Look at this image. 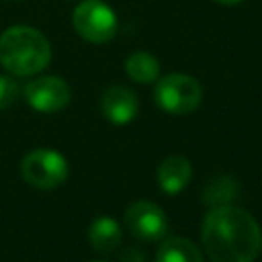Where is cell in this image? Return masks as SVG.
Returning a JSON list of instances; mask_svg holds the SVG:
<instances>
[{"mask_svg":"<svg viewBox=\"0 0 262 262\" xmlns=\"http://www.w3.org/2000/svg\"><path fill=\"white\" fill-rule=\"evenodd\" d=\"M156 262H203V254L186 237H168L158 248Z\"/></svg>","mask_w":262,"mask_h":262,"instance_id":"obj_11","label":"cell"},{"mask_svg":"<svg viewBox=\"0 0 262 262\" xmlns=\"http://www.w3.org/2000/svg\"><path fill=\"white\" fill-rule=\"evenodd\" d=\"M239 190V184L233 176H219V178H213L207 188L203 190V203H209L213 207L217 205H227L229 201L235 199Z\"/></svg>","mask_w":262,"mask_h":262,"instance_id":"obj_13","label":"cell"},{"mask_svg":"<svg viewBox=\"0 0 262 262\" xmlns=\"http://www.w3.org/2000/svg\"><path fill=\"white\" fill-rule=\"evenodd\" d=\"M201 242L211 262H254L262 250V231L248 211L217 205L203 219Z\"/></svg>","mask_w":262,"mask_h":262,"instance_id":"obj_1","label":"cell"},{"mask_svg":"<svg viewBox=\"0 0 262 262\" xmlns=\"http://www.w3.org/2000/svg\"><path fill=\"white\" fill-rule=\"evenodd\" d=\"M215 2L225 4V6H235V4H239V2H244V0H215Z\"/></svg>","mask_w":262,"mask_h":262,"instance_id":"obj_16","label":"cell"},{"mask_svg":"<svg viewBox=\"0 0 262 262\" xmlns=\"http://www.w3.org/2000/svg\"><path fill=\"white\" fill-rule=\"evenodd\" d=\"M94 262H104V260H94Z\"/></svg>","mask_w":262,"mask_h":262,"instance_id":"obj_17","label":"cell"},{"mask_svg":"<svg viewBox=\"0 0 262 262\" xmlns=\"http://www.w3.org/2000/svg\"><path fill=\"white\" fill-rule=\"evenodd\" d=\"M125 72L133 82L149 84L160 76V61L147 51H135L125 61Z\"/></svg>","mask_w":262,"mask_h":262,"instance_id":"obj_12","label":"cell"},{"mask_svg":"<svg viewBox=\"0 0 262 262\" xmlns=\"http://www.w3.org/2000/svg\"><path fill=\"white\" fill-rule=\"evenodd\" d=\"M51 61L47 37L33 27L14 25L0 35V63L12 76H35Z\"/></svg>","mask_w":262,"mask_h":262,"instance_id":"obj_2","label":"cell"},{"mask_svg":"<svg viewBox=\"0 0 262 262\" xmlns=\"http://www.w3.org/2000/svg\"><path fill=\"white\" fill-rule=\"evenodd\" d=\"M123 233H121V225L113 219V217H98L92 221L90 229H88V242L96 252L108 254L113 250H117L121 246Z\"/></svg>","mask_w":262,"mask_h":262,"instance_id":"obj_10","label":"cell"},{"mask_svg":"<svg viewBox=\"0 0 262 262\" xmlns=\"http://www.w3.org/2000/svg\"><path fill=\"white\" fill-rule=\"evenodd\" d=\"M154 98L170 115H188L201 104L203 88L188 74H168L158 80Z\"/></svg>","mask_w":262,"mask_h":262,"instance_id":"obj_3","label":"cell"},{"mask_svg":"<svg viewBox=\"0 0 262 262\" xmlns=\"http://www.w3.org/2000/svg\"><path fill=\"white\" fill-rule=\"evenodd\" d=\"M25 98L27 102L39 111V113H55L68 106L72 98V90L68 82L59 76H41L31 80L25 88Z\"/></svg>","mask_w":262,"mask_h":262,"instance_id":"obj_7","label":"cell"},{"mask_svg":"<svg viewBox=\"0 0 262 262\" xmlns=\"http://www.w3.org/2000/svg\"><path fill=\"white\" fill-rule=\"evenodd\" d=\"M121 262H145V254L139 250V248H135V246H129V248H125L123 252H121V258H119Z\"/></svg>","mask_w":262,"mask_h":262,"instance_id":"obj_15","label":"cell"},{"mask_svg":"<svg viewBox=\"0 0 262 262\" xmlns=\"http://www.w3.org/2000/svg\"><path fill=\"white\" fill-rule=\"evenodd\" d=\"M100 111L111 123L125 125V123L135 119V115L139 111V100L131 88L117 84V86H111L102 92Z\"/></svg>","mask_w":262,"mask_h":262,"instance_id":"obj_8","label":"cell"},{"mask_svg":"<svg viewBox=\"0 0 262 262\" xmlns=\"http://www.w3.org/2000/svg\"><path fill=\"white\" fill-rule=\"evenodd\" d=\"M192 176L190 162L182 156H170L158 166V182L164 192L176 194L180 192Z\"/></svg>","mask_w":262,"mask_h":262,"instance_id":"obj_9","label":"cell"},{"mask_svg":"<svg viewBox=\"0 0 262 262\" xmlns=\"http://www.w3.org/2000/svg\"><path fill=\"white\" fill-rule=\"evenodd\" d=\"M20 86L14 78L10 76H0V111L2 108H8L16 102L18 94H20Z\"/></svg>","mask_w":262,"mask_h":262,"instance_id":"obj_14","label":"cell"},{"mask_svg":"<svg viewBox=\"0 0 262 262\" xmlns=\"http://www.w3.org/2000/svg\"><path fill=\"white\" fill-rule=\"evenodd\" d=\"M76 33L88 43H108L119 29L115 10L102 0H84L72 12Z\"/></svg>","mask_w":262,"mask_h":262,"instance_id":"obj_4","label":"cell"},{"mask_svg":"<svg viewBox=\"0 0 262 262\" xmlns=\"http://www.w3.org/2000/svg\"><path fill=\"white\" fill-rule=\"evenodd\" d=\"M168 217L164 209L151 201H137L125 211V227L143 242H158L168 233Z\"/></svg>","mask_w":262,"mask_h":262,"instance_id":"obj_6","label":"cell"},{"mask_svg":"<svg viewBox=\"0 0 262 262\" xmlns=\"http://www.w3.org/2000/svg\"><path fill=\"white\" fill-rule=\"evenodd\" d=\"M20 174L31 186L49 190V188L63 184L70 170L61 154L53 149H33L31 154L23 158Z\"/></svg>","mask_w":262,"mask_h":262,"instance_id":"obj_5","label":"cell"}]
</instances>
